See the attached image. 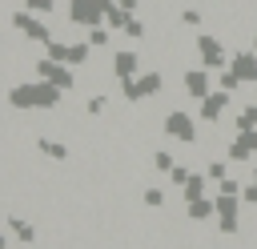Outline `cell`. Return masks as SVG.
<instances>
[{"label": "cell", "mask_w": 257, "mask_h": 249, "mask_svg": "<svg viewBox=\"0 0 257 249\" xmlns=\"http://www.w3.org/2000/svg\"><path fill=\"white\" fill-rule=\"evenodd\" d=\"M249 48H253V52H257V32H253V44H249Z\"/></svg>", "instance_id": "cell-33"}, {"label": "cell", "mask_w": 257, "mask_h": 249, "mask_svg": "<svg viewBox=\"0 0 257 249\" xmlns=\"http://www.w3.org/2000/svg\"><path fill=\"white\" fill-rule=\"evenodd\" d=\"M205 177H209V181H225V177H229V173H225V161H209Z\"/></svg>", "instance_id": "cell-28"}, {"label": "cell", "mask_w": 257, "mask_h": 249, "mask_svg": "<svg viewBox=\"0 0 257 249\" xmlns=\"http://www.w3.org/2000/svg\"><path fill=\"white\" fill-rule=\"evenodd\" d=\"M153 165H157L161 173H173V153H169V149H157V153H153Z\"/></svg>", "instance_id": "cell-26"}, {"label": "cell", "mask_w": 257, "mask_h": 249, "mask_svg": "<svg viewBox=\"0 0 257 249\" xmlns=\"http://www.w3.org/2000/svg\"><path fill=\"white\" fill-rule=\"evenodd\" d=\"M108 8H112V0H68V20L76 28H92V24H104Z\"/></svg>", "instance_id": "cell-2"}, {"label": "cell", "mask_w": 257, "mask_h": 249, "mask_svg": "<svg viewBox=\"0 0 257 249\" xmlns=\"http://www.w3.org/2000/svg\"><path fill=\"white\" fill-rule=\"evenodd\" d=\"M60 96H64V88H56L52 80H40V76L8 88V104L12 108H56Z\"/></svg>", "instance_id": "cell-1"}, {"label": "cell", "mask_w": 257, "mask_h": 249, "mask_svg": "<svg viewBox=\"0 0 257 249\" xmlns=\"http://www.w3.org/2000/svg\"><path fill=\"white\" fill-rule=\"evenodd\" d=\"M253 181H257V169H253Z\"/></svg>", "instance_id": "cell-35"}, {"label": "cell", "mask_w": 257, "mask_h": 249, "mask_svg": "<svg viewBox=\"0 0 257 249\" xmlns=\"http://www.w3.org/2000/svg\"><path fill=\"white\" fill-rule=\"evenodd\" d=\"M241 197H233V193H217V225H221V233H237L241 229Z\"/></svg>", "instance_id": "cell-5"}, {"label": "cell", "mask_w": 257, "mask_h": 249, "mask_svg": "<svg viewBox=\"0 0 257 249\" xmlns=\"http://www.w3.org/2000/svg\"><path fill=\"white\" fill-rule=\"evenodd\" d=\"M24 8L36 16H48V12H56V0H24Z\"/></svg>", "instance_id": "cell-24"}, {"label": "cell", "mask_w": 257, "mask_h": 249, "mask_svg": "<svg viewBox=\"0 0 257 249\" xmlns=\"http://www.w3.org/2000/svg\"><path fill=\"white\" fill-rule=\"evenodd\" d=\"M161 129H165V137H173V141H181V145H197V120L189 116V112H181V108H173L165 120H161Z\"/></svg>", "instance_id": "cell-4"}, {"label": "cell", "mask_w": 257, "mask_h": 249, "mask_svg": "<svg viewBox=\"0 0 257 249\" xmlns=\"http://www.w3.org/2000/svg\"><path fill=\"white\" fill-rule=\"evenodd\" d=\"M32 72L40 76V80H52L56 88H76V72H72V64H60V60H52V56H40L36 64H32Z\"/></svg>", "instance_id": "cell-3"}, {"label": "cell", "mask_w": 257, "mask_h": 249, "mask_svg": "<svg viewBox=\"0 0 257 249\" xmlns=\"http://www.w3.org/2000/svg\"><path fill=\"white\" fill-rule=\"evenodd\" d=\"M120 32H124L128 40H145V32H149V28H145V20H137V16H128V24H124Z\"/></svg>", "instance_id": "cell-21"}, {"label": "cell", "mask_w": 257, "mask_h": 249, "mask_svg": "<svg viewBox=\"0 0 257 249\" xmlns=\"http://www.w3.org/2000/svg\"><path fill=\"white\" fill-rule=\"evenodd\" d=\"M229 96H233L229 88H213L205 100H197V104H201V112H197V116H201L205 125H217V120L225 116V108H229Z\"/></svg>", "instance_id": "cell-8"}, {"label": "cell", "mask_w": 257, "mask_h": 249, "mask_svg": "<svg viewBox=\"0 0 257 249\" xmlns=\"http://www.w3.org/2000/svg\"><path fill=\"white\" fill-rule=\"evenodd\" d=\"M237 129H257V104H245L237 112Z\"/></svg>", "instance_id": "cell-22"}, {"label": "cell", "mask_w": 257, "mask_h": 249, "mask_svg": "<svg viewBox=\"0 0 257 249\" xmlns=\"http://www.w3.org/2000/svg\"><path fill=\"white\" fill-rule=\"evenodd\" d=\"M104 108H108V100H104V96H100V92H96V96H88V100H84V112H88V116H100V112H104Z\"/></svg>", "instance_id": "cell-25"}, {"label": "cell", "mask_w": 257, "mask_h": 249, "mask_svg": "<svg viewBox=\"0 0 257 249\" xmlns=\"http://www.w3.org/2000/svg\"><path fill=\"white\" fill-rule=\"evenodd\" d=\"M201 20H205L201 8H185V12H181V24H185V28H201Z\"/></svg>", "instance_id": "cell-27"}, {"label": "cell", "mask_w": 257, "mask_h": 249, "mask_svg": "<svg viewBox=\"0 0 257 249\" xmlns=\"http://www.w3.org/2000/svg\"><path fill=\"white\" fill-rule=\"evenodd\" d=\"M4 225H8V233H12L20 245H32V241H36V229H32L28 221H20L16 213H8V217H4Z\"/></svg>", "instance_id": "cell-14"}, {"label": "cell", "mask_w": 257, "mask_h": 249, "mask_svg": "<svg viewBox=\"0 0 257 249\" xmlns=\"http://www.w3.org/2000/svg\"><path fill=\"white\" fill-rule=\"evenodd\" d=\"M241 201H245V205H257V181H249V185L241 189Z\"/></svg>", "instance_id": "cell-31"}, {"label": "cell", "mask_w": 257, "mask_h": 249, "mask_svg": "<svg viewBox=\"0 0 257 249\" xmlns=\"http://www.w3.org/2000/svg\"><path fill=\"white\" fill-rule=\"evenodd\" d=\"M116 4H120V8H128V12H137V4H141V0H116Z\"/></svg>", "instance_id": "cell-32"}, {"label": "cell", "mask_w": 257, "mask_h": 249, "mask_svg": "<svg viewBox=\"0 0 257 249\" xmlns=\"http://www.w3.org/2000/svg\"><path fill=\"white\" fill-rule=\"evenodd\" d=\"M92 48H108V24H92L88 28V36H84Z\"/></svg>", "instance_id": "cell-19"}, {"label": "cell", "mask_w": 257, "mask_h": 249, "mask_svg": "<svg viewBox=\"0 0 257 249\" xmlns=\"http://www.w3.org/2000/svg\"><path fill=\"white\" fill-rule=\"evenodd\" d=\"M36 149H40L48 161H64V157H68V145H60V141H48V137H40V141H36Z\"/></svg>", "instance_id": "cell-16"}, {"label": "cell", "mask_w": 257, "mask_h": 249, "mask_svg": "<svg viewBox=\"0 0 257 249\" xmlns=\"http://www.w3.org/2000/svg\"><path fill=\"white\" fill-rule=\"evenodd\" d=\"M88 56H92V44H88V40H72L68 52H64V64L80 68V64H88Z\"/></svg>", "instance_id": "cell-15"}, {"label": "cell", "mask_w": 257, "mask_h": 249, "mask_svg": "<svg viewBox=\"0 0 257 249\" xmlns=\"http://www.w3.org/2000/svg\"><path fill=\"white\" fill-rule=\"evenodd\" d=\"M12 28H20V32H24L28 40H36V44L56 40V36H52V28H48V24H44L36 12H28V8H24V12H12Z\"/></svg>", "instance_id": "cell-6"}, {"label": "cell", "mask_w": 257, "mask_h": 249, "mask_svg": "<svg viewBox=\"0 0 257 249\" xmlns=\"http://www.w3.org/2000/svg\"><path fill=\"white\" fill-rule=\"evenodd\" d=\"M181 88H185V96H193V100H205V96L213 92L209 68H185V76H181Z\"/></svg>", "instance_id": "cell-9"}, {"label": "cell", "mask_w": 257, "mask_h": 249, "mask_svg": "<svg viewBox=\"0 0 257 249\" xmlns=\"http://www.w3.org/2000/svg\"><path fill=\"white\" fill-rule=\"evenodd\" d=\"M137 72H141V52H133V48L112 52V76H116V80H128V76H137Z\"/></svg>", "instance_id": "cell-11"}, {"label": "cell", "mask_w": 257, "mask_h": 249, "mask_svg": "<svg viewBox=\"0 0 257 249\" xmlns=\"http://www.w3.org/2000/svg\"><path fill=\"white\" fill-rule=\"evenodd\" d=\"M229 68H233L245 84H257V52H253V48H249V52H233Z\"/></svg>", "instance_id": "cell-12"}, {"label": "cell", "mask_w": 257, "mask_h": 249, "mask_svg": "<svg viewBox=\"0 0 257 249\" xmlns=\"http://www.w3.org/2000/svg\"><path fill=\"white\" fill-rule=\"evenodd\" d=\"M257 157V129H237L229 141V161H253Z\"/></svg>", "instance_id": "cell-10"}, {"label": "cell", "mask_w": 257, "mask_h": 249, "mask_svg": "<svg viewBox=\"0 0 257 249\" xmlns=\"http://www.w3.org/2000/svg\"><path fill=\"white\" fill-rule=\"evenodd\" d=\"M205 181H209V177H201V173H193V177H189V181L181 185V197H185V201H197V197L205 193Z\"/></svg>", "instance_id": "cell-18"}, {"label": "cell", "mask_w": 257, "mask_h": 249, "mask_svg": "<svg viewBox=\"0 0 257 249\" xmlns=\"http://www.w3.org/2000/svg\"><path fill=\"white\" fill-rule=\"evenodd\" d=\"M213 213H217V201H205V197L189 201V217H193V221H209Z\"/></svg>", "instance_id": "cell-17"}, {"label": "cell", "mask_w": 257, "mask_h": 249, "mask_svg": "<svg viewBox=\"0 0 257 249\" xmlns=\"http://www.w3.org/2000/svg\"><path fill=\"white\" fill-rule=\"evenodd\" d=\"M197 56H201L205 68H225V64L233 60V56L225 52V44H221L213 32H201V36H197Z\"/></svg>", "instance_id": "cell-7"}, {"label": "cell", "mask_w": 257, "mask_h": 249, "mask_svg": "<svg viewBox=\"0 0 257 249\" xmlns=\"http://www.w3.org/2000/svg\"><path fill=\"white\" fill-rule=\"evenodd\" d=\"M217 249H229V245H217Z\"/></svg>", "instance_id": "cell-34"}, {"label": "cell", "mask_w": 257, "mask_h": 249, "mask_svg": "<svg viewBox=\"0 0 257 249\" xmlns=\"http://www.w3.org/2000/svg\"><path fill=\"white\" fill-rule=\"evenodd\" d=\"M241 84H245V80H241L233 68H221V76H217V88H229V92H237Z\"/></svg>", "instance_id": "cell-20"}, {"label": "cell", "mask_w": 257, "mask_h": 249, "mask_svg": "<svg viewBox=\"0 0 257 249\" xmlns=\"http://www.w3.org/2000/svg\"><path fill=\"white\" fill-rule=\"evenodd\" d=\"M145 205H149V209H165V189L149 185V189H145Z\"/></svg>", "instance_id": "cell-23"}, {"label": "cell", "mask_w": 257, "mask_h": 249, "mask_svg": "<svg viewBox=\"0 0 257 249\" xmlns=\"http://www.w3.org/2000/svg\"><path fill=\"white\" fill-rule=\"evenodd\" d=\"M217 193H233V197H241V185H237L233 177H225V181H217Z\"/></svg>", "instance_id": "cell-30"}, {"label": "cell", "mask_w": 257, "mask_h": 249, "mask_svg": "<svg viewBox=\"0 0 257 249\" xmlns=\"http://www.w3.org/2000/svg\"><path fill=\"white\" fill-rule=\"evenodd\" d=\"M189 177H193V173H189L185 165H173V173H169V181H173V185H185Z\"/></svg>", "instance_id": "cell-29"}, {"label": "cell", "mask_w": 257, "mask_h": 249, "mask_svg": "<svg viewBox=\"0 0 257 249\" xmlns=\"http://www.w3.org/2000/svg\"><path fill=\"white\" fill-rule=\"evenodd\" d=\"M157 92H165V76L161 72H141L137 76V96L145 100V96H157Z\"/></svg>", "instance_id": "cell-13"}]
</instances>
